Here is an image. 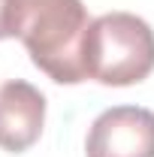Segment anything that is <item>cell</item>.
<instances>
[{
  "label": "cell",
  "instance_id": "obj_4",
  "mask_svg": "<svg viewBox=\"0 0 154 157\" xmlns=\"http://www.w3.org/2000/svg\"><path fill=\"white\" fill-rule=\"evenodd\" d=\"M45 124V97L24 78H12L0 88V148L21 154L37 145Z\"/></svg>",
  "mask_w": 154,
  "mask_h": 157
},
{
  "label": "cell",
  "instance_id": "obj_2",
  "mask_svg": "<svg viewBox=\"0 0 154 157\" xmlns=\"http://www.w3.org/2000/svg\"><path fill=\"white\" fill-rule=\"evenodd\" d=\"M88 78L109 88L139 85L154 70V30L133 12H106L91 21L85 42Z\"/></svg>",
  "mask_w": 154,
  "mask_h": 157
},
{
  "label": "cell",
  "instance_id": "obj_5",
  "mask_svg": "<svg viewBox=\"0 0 154 157\" xmlns=\"http://www.w3.org/2000/svg\"><path fill=\"white\" fill-rule=\"evenodd\" d=\"M9 3L12 0H0V39H9Z\"/></svg>",
  "mask_w": 154,
  "mask_h": 157
},
{
  "label": "cell",
  "instance_id": "obj_1",
  "mask_svg": "<svg viewBox=\"0 0 154 157\" xmlns=\"http://www.w3.org/2000/svg\"><path fill=\"white\" fill-rule=\"evenodd\" d=\"M88 9L82 0H12L9 33L18 36L33 67L58 85H79L88 78L85 42Z\"/></svg>",
  "mask_w": 154,
  "mask_h": 157
},
{
  "label": "cell",
  "instance_id": "obj_3",
  "mask_svg": "<svg viewBox=\"0 0 154 157\" xmlns=\"http://www.w3.org/2000/svg\"><path fill=\"white\" fill-rule=\"evenodd\" d=\"M88 157H154V112L142 106H112L94 118Z\"/></svg>",
  "mask_w": 154,
  "mask_h": 157
}]
</instances>
